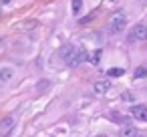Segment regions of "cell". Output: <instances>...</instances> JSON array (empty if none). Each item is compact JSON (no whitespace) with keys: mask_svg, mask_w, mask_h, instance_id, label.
Segmentation results:
<instances>
[{"mask_svg":"<svg viewBox=\"0 0 147 137\" xmlns=\"http://www.w3.org/2000/svg\"><path fill=\"white\" fill-rule=\"evenodd\" d=\"M61 59H63L69 67H79V65H83V63H85L87 53H85V49H81V47L65 45V47L61 49Z\"/></svg>","mask_w":147,"mask_h":137,"instance_id":"6da1fadb","label":"cell"},{"mask_svg":"<svg viewBox=\"0 0 147 137\" xmlns=\"http://www.w3.org/2000/svg\"><path fill=\"white\" fill-rule=\"evenodd\" d=\"M14 127H16V117L8 115L4 119H0V137H8Z\"/></svg>","mask_w":147,"mask_h":137,"instance_id":"277c9868","label":"cell"},{"mask_svg":"<svg viewBox=\"0 0 147 137\" xmlns=\"http://www.w3.org/2000/svg\"><path fill=\"white\" fill-rule=\"evenodd\" d=\"M121 99H123V101H127V103H133V101H135V95H133V93H129V91H125Z\"/></svg>","mask_w":147,"mask_h":137,"instance_id":"8fae6325","label":"cell"},{"mask_svg":"<svg viewBox=\"0 0 147 137\" xmlns=\"http://www.w3.org/2000/svg\"><path fill=\"white\" fill-rule=\"evenodd\" d=\"M12 77H14V71L10 67L0 69V83H8V81H12Z\"/></svg>","mask_w":147,"mask_h":137,"instance_id":"52a82bcc","label":"cell"},{"mask_svg":"<svg viewBox=\"0 0 147 137\" xmlns=\"http://www.w3.org/2000/svg\"><path fill=\"white\" fill-rule=\"evenodd\" d=\"M71 10H73L75 16H79L81 10H83V0H73V2H71Z\"/></svg>","mask_w":147,"mask_h":137,"instance_id":"9c48e42d","label":"cell"},{"mask_svg":"<svg viewBox=\"0 0 147 137\" xmlns=\"http://www.w3.org/2000/svg\"><path fill=\"white\" fill-rule=\"evenodd\" d=\"M123 73H125L123 69H111V71H109V77H121Z\"/></svg>","mask_w":147,"mask_h":137,"instance_id":"4fadbf2b","label":"cell"},{"mask_svg":"<svg viewBox=\"0 0 147 137\" xmlns=\"http://www.w3.org/2000/svg\"><path fill=\"white\" fill-rule=\"evenodd\" d=\"M135 79H143V77H147V69L145 67H139V69H135Z\"/></svg>","mask_w":147,"mask_h":137,"instance_id":"30bf717a","label":"cell"},{"mask_svg":"<svg viewBox=\"0 0 147 137\" xmlns=\"http://www.w3.org/2000/svg\"><path fill=\"white\" fill-rule=\"evenodd\" d=\"M119 137H137V129L135 127H123L119 131Z\"/></svg>","mask_w":147,"mask_h":137,"instance_id":"ba28073f","label":"cell"},{"mask_svg":"<svg viewBox=\"0 0 147 137\" xmlns=\"http://www.w3.org/2000/svg\"><path fill=\"white\" fill-rule=\"evenodd\" d=\"M91 20H95V14H93V12H91V14H87L85 18H81V20H79V24H89Z\"/></svg>","mask_w":147,"mask_h":137,"instance_id":"7c38bea8","label":"cell"},{"mask_svg":"<svg viewBox=\"0 0 147 137\" xmlns=\"http://www.w3.org/2000/svg\"><path fill=\"white\" fill-rule=\"evenodd\" d=\"M0 14H2V12H0Z\"/></svg>","mask_w":147,"mask_h":137,"instance_id":"9a60e30c","label":"cell"},{"mask_svg":"<svg viewBox=\"0 0 147 137\" xmlns=\"http://www.w3.org/2000/svg\"><path fill=\"white\" fill-rule=\"evenodd\" d=\"M109 89H111V83H109V81H99V83L93 85V91H95V95H99V97L105 95Z\"/></svg>","mask_w":147,"mask_h":137,"instance_id":"8992f818","label":"cell"},{"mask_svg":"<svg viewBox=\"0 0 147 137\" xmlns=\"http://www.w3.org/2000/svg\"><path fill=\"white\" fill-rule=\"evenodd\" d=\"M97 137H107V135H97Z\"/></svg>","mask_w":147,"mask_h":137,"instance_id":"5bb4252c","label":"cell"},{"mask_svg":"<svg viewBox=\"0 0 147 137\" xmlns=\"http://www.w3.org/2000/svg\"><path fill=\"white\" fill-rule=\"evenodd\" d=\"M127 40H129V43H145V40H147V24H145V22H137V24L129 30Z\"/></svg>","mask_w":147,"mask_h":137,"instance_id":"7a4b0ae2","label":"cell"},{"mask_svg":"<svg viewBox=\"0 0 147 137\" xmlns=\"http://www.w3.org/2000/svg\"><path fill=\"white\" fill-rule=\"evenodd\" d=\"M129 113H131V117H133V119L147 121V105H133Z\"/></svg>","mask_w":147,"mask_h":137,"instance_id":"5b68a950","label":"cell"},{"mask_svg":"<svg viewBox=\"0 0 147 137\" xmlns=\"http://www.w3.org/2000/svg\"><path fill=\"white\" fill-rule=\"evenodd\" d=\"M125 26H127V14L125 12H117L111 16V20H109L111 32H121V30H125Z\"/></svg>","mask_w":147,"mask_h":137,"instance_id":"3957f363","label":"cell"}]
</instances>
